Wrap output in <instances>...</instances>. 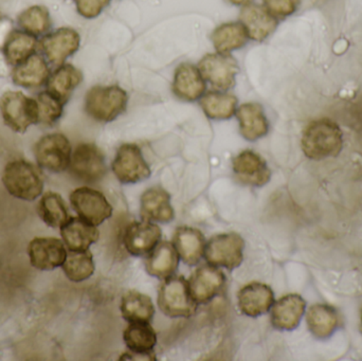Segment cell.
Returning a JSON list of instances; mask_svg holds the SVG:
<instances>
[{"mask_svg": "<svg viewBox=\"0 0 362 361\" xmlns=\"http://www.w3.org/2000/svg\"><path fill=\"white\" fill-rule=\"evenodd\" d=\"M37 211L45 224L51 228H62L70 218L65 201L54 192L46 193L42 197Z\"/></svg>", "mask_w": 362, "mask_h": 361, "instance_id": "cell-34", "label": "cell"}, {"mask_svg": "<svg viewBox=\"0 0 362 361\" xmlns=\"http://www.w3.org/2000/svg\"><path fill=\"white\" fill-rule=\"evenodd\" d=\"M129 95L117 85L95 86L85 97V112L98 122H112L127 110Z\"/></svg>", "mask_w": 362, "mask_h": 361, "instance_id": "cell-2", "label": "cell"}, {"mask_svg": "<svg viewBox=\"0 0 362 361\" xmlns=\"http://www.w3.org/2000/svg\"><path fill=\"white\" fill-rule=\"evenodd\" d=\"M240 311L248 317L257 318L269 312L274 303L270 286L259 282L247 284L238 292Z\"/></svg>", "mask_w": 362, "mask_h": 361, "instance_id": "cell-21", "label": "cell"}, {"mask_svg": "<svg viewBox=\"0 0 362 361\" xmlns=\"http://www.w3.org/2000/svg\"><path fill=\"white\" fill-rule=\"evenodd\" d=\"M228 2H230L231 4H234V6H246V4H251L252 0H227Z\"/></svg>", "mask_w": 362, "mask_h": 361, "instance_id": "cell-40", "label": "cell"}, {"mask_svg": "<svg viewBox=\"0 0 362 361\" xmlns=\"http://www.w3.org/2000/svg\"><path fill=\"white\" fill-rule=\"evenodd\" d=\"M180 258L173 244L167 241L161 242L146 259V273L157 279H167L177 271Z\"/></svg>", "mask_w": 362, "mask_h": 361, "instance_id": "cell-26", "label": "cell"}, {"mask_svg": "<svg viewBox=\"0 0 362 361\" xmlns=\"http://www.w3.org/2000/svg\"><path fill=\"white\" fill-rule=\"evenodd\" d=\"M306 322L315 338L325 341L331 338L339 328V315L332 305L314 304L308 309Z\"/></svg>", "mask_w": 362, "mask_h": 361, "instance_id": "cell-27", "label": "cell"}, {"mask_svg": "<svg viewBox=\"0 0 362 361\" xmlns=\"http://www.w3.org/2000/svg\"><path fill=\"white\" fill-rule=\"evenodd\" d=\"M140 215L148 222L169 224L175 218L171 205V195L160 187H153L142 194L140 199Z\"/></svg>", "mask_w": 362, "mask_h": 361, "instance_id": "cell-20", "label": "cell"}, {"mask_svg": "<svg viewBox=\"0 0 362 361\" xmlns=\"http://www.w3.org/2000/svg\"><path fill=\"white\" fill-rule=\"evenodd\" d=\"M0 112L6 126L17 133H25L28 127L40 122L36 100L21 91H8L0 99Z\"/></svg>", "mask_w": 362, "mask_h": 361, "instance_id": "cell-5", "label": "cell"}, {"mask_svg": "<svg viewBox=\"0 0 362 361\" xmlns=\"http://www.w3.org/2000/svg\"><path fill=\"white\" fill-rule=\"evenodd\" d=\"M28 254L32 266L40 271H53L63 266L67 258L63 242L54 237H36L32 239L28 247Z\"/></svg>", "mask_w": 362, "mask_h": 361, "instance_id": "cell-17", "label": "cell"}, {"mask_svg": "<svg viewBox=\"0 0 362 361\" xmlns=\"http://www.w3.org/2000/svg\"><path fill=\"white\" fill-rule=\"evenodd\" d=\"M70 203L78 216L93 226L103 224L112 215V205L105 195L87 187L74 190L70 195Z\"/></svg>", "mask_w": 362, "mask_h": 361, "instance_id": "cell-11", "label": "cell"}, {"mask_svg": "<svg viewBox=\"0 0 362 361\" xmlns=\"http://www.w3.org/2000/svg\"><path fill=\"white\" fill-rule=\"evenodd\" d=\"M240 21L244 25L249 38L255 42H263L278 27V19L272 16L265 6L253 2L243 6L240 13Z\"/></svg>", "mask_w": 362, "mask_h": 361, "instance_id": "cell-19", "label": "cell"}, {"mask_svg": "<svg viewBox=\"0 0 362 361\" xmlns=\"http://www.w3.org/2000/svg\"><path fill=\"white\" fill-rule=\"evenodd\" d=\"M80 34L71 28H61L40 42V48L49 63L61 66L80 48Z\"/></svg>", "mask_w": 362, "mask_h": 361, "instance_id": "cell-16", "label": "cell"}, {"mask_svg": "<svg viewBox=\"0 0 362 361\" xmlns=\"http://www.w3.org/2000/svg\"><path fill=\"white\" fill-rule=\"evenodd\" d=\"M361 332L362 334V307H361Z\"/></svg>", "mask_w": 362, "mask_h": 361, "instance_id": "cell-41", "label": "cell"}, {"mask_svg": "<svg viewBox=\"0 0 362 361\" xmlns=\"http://www.w3.org/2000/svg\"><path fill=\"white\" fill-rule=\"evenodd\" d=\"M82 81L83 74L78 68L63 64L49 76L47 90L65 104Z\"/></svg>", "mask_w": 362, "mask_h": 361, "instance_id": "cell-29", "label": "cell"}, {"mask_svg": "<svg viewBox=\"0 0 362 361\" xmlns=\"http://www.w3.org/2000/svg\"><path fill=\"white\" fill-rule=\"evenodd\" d=\"M266 10L278 18H285L297 12L300 0H263Z\"/></svg>", "mask_w": 362, "mask_h": 361, "instance_id": "cell-38", "label": "cell"}, {"mask_svg": "<svg viewBox=\"0 0 362 361\" xmlns=\"http://www.w3.org/2000/svg\"><path fill=\"white\" fill-rule=\"evenodd\" d=\"M70 173L80 182L95 184L107 173L105 156L95 144L82 143L76 146L71 155Z\"/></svg>", "mask_w": 362, "mask_h": 361, "instance_id": "cell-7", "label": "cell"}, {"mask_svg": "<svg viewBox=\"0 0 362 361\" xmlns=\"http://www.w3.org/2000/svg\"><path fill=\"white\" fill-rule=\"evenodd\" d=\"M110 0H76V8L85 18H95L110 4Z\"/></svg>", "mask_w": 362, "mask_h": 361, "instance_id": "cell-39", "label": "cell"}, {"mask_svg": "<svg viewBox=\"0 0 362 361\" xmlns=\"http://www.w3.org/2000/svg\"><path fill=\"white\" fill-rule=\"evenodd\" d=\"M61 235L70 251L88 250L100 237L95 226L81 218H70L62 227Z\"/></svg>", "mask_w": 362, "mask_h": 361, "instance_id": "cell-25", "label": "cell"}, {"mask_svg": "<svg viewBox=\"0 0 362 361\" xmlns=\"http://www.w3.org/2000/svg\"><path fill=\"white\" fill-rule=\"evenodd\" d=\"M206 80L199 68L193 64L183 63L174 73L173 93L182 101L194 102L202 99L206 93Z\"/></svg>", "mask_w": 362, "mask_h": 361, "instance_id": "cell-22", "label": "cell"}, {"mask_svg": "<svg viewBox=\"0 0 362 361\" xmlns=\"http://www.w3.org/2000/svg\"><path fill=\"white\" fill-rule=\"evenodd\" d=\"M173 245L183 263L189 266H195L204 256L206 239L198 229L183 226L176 229Z\"/></svg>", "mask_w": 362, "mask_h": 361, "instance_id": "cell-24", "label": "cell"}, {"mask_svg": "<svg viewBox=\"0 0 362 361\" xmlns=\"http://www.w3.org/2000/svg\"><path fill=\"white\" fill-rule=\"evenodd\" d=\"M18 23L28 33L40 36L50 30L51 17L45 6H33L19 15Z\"/></svg>", "mask_w": 362, "mask_h": 361, "instance_id": "cell-36", "label": "cell"}, {"mask_svg": "<svg viewBox=\"0 0 362 361\" xmlns=\"http://www.w3.org/2000/svg\"><path fill=\"white\" fill-rule=\"evenodd\" d=\"M121 315L129 322H151L155 316L152 299L137 290L123 295L120 304Z\"/></svg>", "mask_w": 362, "mask_h": 361, "instance_id": "cell-31", "label": "cell"}, {"mask_svg": "<svg viewBox=\"0 0 362 361\" xmlns=\"http://www.w3.org/2000/svg\"><path fill=\"white\" fill-rule=\"evenodd\" d=\"M301 146L304 155L312 160L337 157L344 148V133L335 121L318 119L304 129Z\"/></svg>", "mask_w": 362, "mask_h": 361, "instance_id": "cell-1", "label": "cell"}, {"mask_svg": "<svg viewBox=\"0 0 362 361\" xmlns=\"http://www.w3.org/2000/svg\"><path fill=\"white\" fill-rule=\"evenodd\" d=\"M123 339L129 352L123 354L120 360H156L157 334L150 322H129Z\"/></svg>", "mask_w": 362, "mask_h": 361, "instance_id": "cell-12", "label": "cell"}, {"mask_svg": "<svg viewBox=\"0 0 362 361\" xmlns=\"http://www.w3.org/2000/svg\"><path fill=\"white\" fill-rule=\"evenodd\" d=\"M163 232L154 223L136 220L125 229L123 244L129 254L134 256L150 254L160 242Z\"/></svg>", "mask_w": 362, "mask_h": 361, "instance_id": "cell-15", "label": "cell"}, {"mask_svg": "<svg viewBox=\"0 0 362 361\" xmlns=\"http://www.w3.org/2000/svg\"><path fill=\"white\" fill-rule=\"evenodd\" d=\"M36 160L38 165L52 173H61L69 167L71 160V144L62 134L44 136L36 143Z\"/></svg>", "mask_w": 362, "mask_h": 361, "instance_id": "cell-9", "label": "cell"}, {"mask_svg": "<svg viewBox=\"0 0 362 361\" xmlns=\"http://www.w3.org/2000/svg\"><path fill=\"white\" fill-rule=\"evenodd\" d=\"M240 135L248 141H257L269 131V123L264 108L257 103L242 104L236 110Z\"/></svg>", "mask_w": 362, "mask_h": 361, "instance_id": "cell-23", "label": "cell"}, {"mask_svg": "<svg viewBox=\"0 0 362 361\" xmlns=\"http://www.w3.org/2000/svg\"><path fill=\"white\" fill-rule=\"evenodd\" d=\"M189 292L197 304H206L223 292L226 276L213 265H202L189 278Z\"/></svg>", "mask_w": 362, "mask_h": 361, "instance_id": "cell-14", "label": "cell"}, {"mask_svg": "<svg viewBox=\"0 0 362 361\" xmlns=\"http://www.w3.org/2000/svg\"><path fill=\"white\" fill-rule=\"evenodd\" d=\"M200 106L209 119L228 120L235 114L238 110V97L230 93L210 91L202 95Z\"/></svg>", "mask_w": 362, "mask_h": 361, "instance_id": "cell-33", "label": "cell"}, {"mask_svg": "<svg viewBox=\"0 0 362 361\" xmlns=\"http://www.w3.org/2000/svg\"><path fill=\"white\" fill-rule=\"evenodd\" d=\"M159 309L168 317L189 318L196 313L197 303L189 292V281L182 276H171L159 288Z\"/></svg>", "mask_w": 362, "mask_h": 361, "instance_id": "cell-4", "label": "cell"}, {"mask_svg": "<svg viewBox=\"0 0 362 361\" xmlns=\"http://www.w3.org/2000/svg\"><path fill=\"white\" fill-rule=\"evenodd\" d=\"M245 241L235 232L223 233L211 237L204 248V259L213 266L233 271L244 260Z\"/></svg>", "mask_w": 362, "mask_h": 361, "instance_id": "cell-6", "label": "cell"}, {"mask_svg": "<svg viewBox=\"0 0 362 361\" xmlns=\"http://www.w3.org/2000/svg\"><path fill=\"white\" fill-rule=\"evenodd\" d=\"M305 300L300 295L282 297L272 305L270 315L272 326L278 331L296 330L305 314Z\"/></svg>", "mask_w": 362, "mask_h": 361, "instance_id": "cell-18", "label": "cell"}, {"mask_svg": "<svg viewBox=\"0 0 362 361\" xmlns=\"http://www.w3.org/2000/svg\"><path fill=\"white\" fill-rule=\"evenodd\" d=\"M198 68L206 82L223 91L235 86L240 72L238 61L229 53H209L202 57Z\"/></svg>", "mask_w": 362, "mask_h": 361, "instance_id": "cell-10", "label": "cell"}, {"mask_svg": "<svg viewBox=\"0 0 362 361\" xmlns=\"http://www.w3.org/2000/svg\"><path fill=\"white\" fill-rule=\"evenodd\" d=\"M37 40L25 31L14 30L8 34L4 46V54L11 65H19L35 52Z\"/></svg>", "mask_w": 362, "mask_h": 361, "instance_id": "cell-32", "label": "cell"}, {"mask_svg": "<svg viewBox=\"0 0 362 361\" xmlns=\"http://www.w3.org/2000/svg\"><path fill=\"white\" fill-rule=\"evenodd\" d=\"M213 46L219 53H230L246 46L248 33L240 21L226 23L218 25L211 35Z\"/></svg>", "mask_w": 362, "mask_h": 361, "instance_id": "cell-30", "label": "cell"}, {"mask_svg": "<svg viewBox=\"0 0 362 361\" xmlns=\"http://www.w3.org/2000/svg\"><path fill=\"white\" fill-rule=\"evenodd\" d=\"M66 277L72 282H83L89 279L95 273L93 254L85 251H70L63 264Z\"/></svg>", "mask_w": 362, "mask_h": 361, "instance_id": "cell-35", "label": "cell"}, {"mask_svg": "<svg viewBox=\"0 0 362 361\" xmlns=\"http://www.w3.org/2000/svg\"><path fill=\"white\" fill-rule=\"evenodd\" d=\"M112 169L117 179L125 184L144 182L152 174L141 148L133 143L122 144L118 148Z\"/></svg>", "mask_w": 362, "mask_h": 361, "instance_id": "cell-8", "label": "cell"}, {"mask_svg": "<svg viewBox=\"0 0 362 361\" xmlns=\"http://www.w3.org/2000/svg\"><path fill=\"white\" fill-rule=\"evenodd\" d=\"M38 118L40 122L46 125L57 123L63 114L64 103L48 90L42 91L38 95Z\"/></svg>", "mask_w": 362, "mask_h": 361, "instance_id": "cell-37", "label": "cell"}, {"mask_svg": "<svg viewBox=\"0 0 362 361\" xmlns=\"http://www.w3.org/2000/svg\"><path fill=\"white\" fill-rule=\"evenodd\" d=\"M2 182L12 196L23 201H35L42 195L44 182L38 170L25 160H14L6 165Z\"/></svg>", "mask_w": 362, "mask_h": 361, "instance_id": "cell-3", "label": "cell"}, {"mask_svg": "<svg viewBox=\"0 0 362 361\" xmlns=\"http://www.w3.org/2000/svg\"><path fill=\"white\" fill-rule=\"evenodd\" d=\"M234 176L240 184L261 188L270 182L272 171L265 159L253 152L246 150L234 157L232 160Z\"/></svg>", "mask_w": 362, "mask_h": 361, "instance_id": "cell-13", "label": "cell"}, {"mask_svg": "<svg viewBox=\"0 0 362 361\" xmlns=\"http://www.w3.org/2000/svg\"><path fill=\"white\" fill-rule=\"evenodd\" d=\"M49 76L50 70L44 57L33 54L16 66L12 73V80L17 86L38 88L48 81Z\"/></svg>", "mask_w": 362, "mask_h": 361, "instance_id": "cell-28", "label": "cell"}]
</instances>
